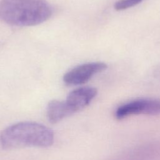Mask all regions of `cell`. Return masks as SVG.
<instances>
[{"label": "cell", "instance_id": "cell-1", "mask_svg": "<svg viewBox=\"0 0 160 160\" xmlns=\"http://www.w3.org/2000/svg\"><path fill=\"white\" fill-rule=\"evenodd\" d=\"M52 13L46 0L0 1V19L11 25L36 26L47 21Z\"/></svg>", "mask_w": 160, "mask_h": 160}, {"label": "cell", "instance_id": "cell-2", "mask_svg": "<svg viewBox=\"0 0 160 160\" xmlns=\"http://www.w3.org/2000/svg\"><path fill=\"white\" fill-rule=\"evenodd\" d=\"M54 134L48 127L35 122L24 121L12 124L0 134V142L4 149L25 146L47 148L53 144Z\"/></svg>", "mask_w": 160, "mask_h": 160}, {"label": "cell", "instance_id": "cell-3", "mask_svg": "<svg viewBox=\"0 0 160 160\" xmlns=\"http://www.w3.org/2000/svg\"><path fill=\"white\" fill-rule=\"evenodd\" d=\"M160 114V100L154 99H138L119 106L115 116L118 119L138 114L155 115Z\"/></svg>", "mask_w": 160, "mask_h": 160}, {"label": "cell", "instance_id": "cell-4", "mask_svg": "<svg viewBox=\"0 0 160 160\" xmlns=\"http://www.w3.org/2000/svg\"><path fill=\"white\" fill-rule=\"evenodd\" d=\"M108 66L104 62H93L79 65L63 76V81L69 86H75L88 82L95 74L106 69Z\"/></svg>", "mask_w": 160, "mask_h": 160}, {"label": "cell", "instance_id": "cell-5", "mask_svg": "<svg viewBox=\"0 0 160 160\" xmlns=\"http://www.w3.org/2000/svg\"><path fill=\"white\" fill-rule=\"evenodd\" d=\"M98 91L92 87H81L69 93L64 101L72 114L88 106L97 95Z\"/></svg>", "mask_w": 160, "mask_h": 160}, {"label": "cell", "instance_id": "cell-6", "mask_svg": "<svg viewBox=\"0 0 160 160\" xmlns=\"http://www.w3.org/2000/svg\"><path fill=\"white\" fill-rule=\"evenodd\" d=\"M72 115L64 101L52 100L47 106V117L51 123H56Z\"/></svg>", "mask_w": 160, "mask_h": 160}, {"label": "cell", "instance_id": "cell-7", "mask_svg": "<svg viewBox=\"0 0 160 160\" xmlns=\"http://www.w3.org/2000/svg\"><path fill=\"white\" fill-rule=\"evenodd\" d=\"M143 0H119L114 4V9L116 11H122L132 8Z\"/></svg>", "mask_w": 160, "mask_h": 160}, {"label": "cell", "instance_id": "cell-8", "mask_svg": "<svg viewBox=\"0 0 160 160\" xmlns=\"http://www.w3.org/2000/svg\"><path fill=\"white\" fill-rule=\"evenodd\" d=\"M159 74H160V72H159Z\"/></svg>", "mask_w": 160, "mask_h": 160}]
</instances>
